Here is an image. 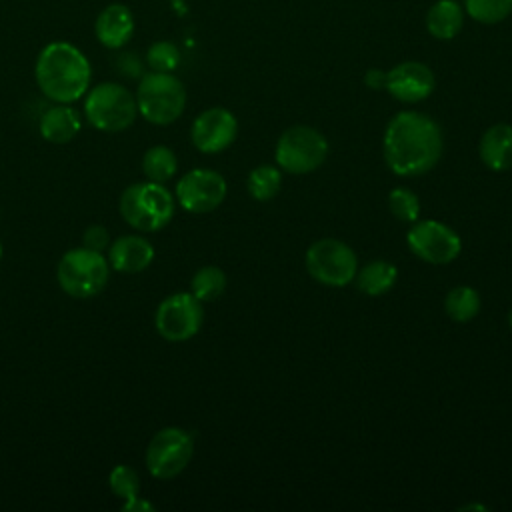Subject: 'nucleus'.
I'll list each match as a JSON object with an SVG mask.
<instances>
[{"mask_svg":"<svg viewBox=\"0 0 512 512\" xmlns=\"http://www.w3.org/2000/svg\"><path fill=\"white\" fill-rule=\"evenodd\" d=\"M204 322L202 302L192 292H176L160 302L154 324L168 342H184L198 334Z\"/></svg>","mask_w":512,"mask_h":512,"instance_id":"obj_10","label":"nucleus"},{"mask_svg":"<svg viewBox=\"0 0 512 512\" xmlns=\"http://www.w3.org/2000/svg\"><path fill=\"white\" fill-rule=\"evenodd\" d=\"M282 186V172L278 166L262 164L248 174V192L254 200H272Z\"/></svg>","mask_w":512,"mask_h":512,"instance_id":"obj_23","label":"nucleus"},{"mask_svg":"<svg viewBox=\"0 0 512 512\" xmlns=\"http://www.w3.org/2000/svg\"><path fill=\"white\" fill-rule=\"evenodd\" d=\"M34 76L46 98L70 104L86 94L92 70L86 56L74 44L56 40L40 50Z\"/></svg>","mask_w":512,"mask_h":512,"instance_id":"obj_2","label":"nucleus"},{"mask_svg":"<svg viewBox=\"0 0 512 512\" xmlns=\"http://www.w3.org/2000/svg\"><path fill=\"white\" fill-rule=\"evenodd\" d=\"M390 212L406 224H412L420 218V198L408 188H394L388 194Z\"/></svg>","mask_w":512,"mask_h":512,"instance_id":"obj_26","label":"nucleus"},{"mask_svg":"<svg viewBox=\"0 0 512 512\" xmlns=\"http://www.w3.org/2000/svg\"><path fill=\"white\" fill-rule=\"evenodd\" d=\"M138 114L150 124L166 126L178 120L186 106L184 84L172 72H148L136 90Z\"/></svg>","mask_w":512,"mask_h":512,"instance_id":"obj_4","label":"nucleus"},{"mask_svg":"<svg viewBox=\"0 0 512 512\" xmlns=\"http://www.w3.org/2000/svg\"><path fill=\"white\" fill-rule=\"evenodd\" d=\"M122 510L124 512H154V506L148 500H144L140 496H134L130 500H124Z\"/></svg>","mask_w":512,"mask_h":512,"instance_id":"obj_31","label":"nucleus"},{"mask_svg":"<svg viewBox=\"0 0 512 512\" xmlns=\"http://www.w3.org/2000/svg\"><path fill=\"white\" fill-rule=\"evenodd\" d=\"M142 170L152 182H168L176 170H178V160L176 154L168 146H152L146 150L142 158Z\"/></svg>","mask_w":512,"mask_h":512,"instance_id":"obj_22","label":"nucleus"},{"mask_svg":"<svg viewBox=\"0 0 512 512\" xmlns=\"http://www.w3.org/2000/svg\"><path fill=\"white\" fill-rule=\"evenodd\" d=\"M464 6L480 24H498L512 12V0H464Z\"/></svg>","mask_w":512,"mask_h":512,"instance_id":"obj_25","label":"nucleus"},{"mask_svg":"<svg viewBox=\"0 0 512 512\" xmlns=\"http://www.w3.org/2000/svg\"><path fill=\"white\" fill-rule=\"evenodd\" d=\"M146 62L154 72H172L180 64V52L176 44L168 40H160L148 48Z\"/></svg>","mask_w":512,"mask_h":512,"instance_id":"obj_27","label":"nucleus"},{"mask_svg":"<svg viewBox=\"0 0 512 512\" xmlns=\"http://www.w3.org/2000/svg\"><path fill=\"white\" fill-rule=\"evenodd\" d=\"M308 274L326 286H346L354 282L358 272V258L354 250L338 238H320L306 250Z\"/></svg>","mask_w":512,"mask_h":512,"instance_id":"obj_8","label":"nucleus"},{"mask_svg":"<svg viewBox=\"0 0 512 512\" xmlns=\"http://www.w3.org/2000/svg\"><path fill=\"white\" fill-rule=\"evenodd\" d=\"M396 278H398V268L392 262L372 260L356 272L354 282L362 294L382 296L394 288Z\"/></svg>","mask_w":512,"mask_h":512,"instance_id":"obj_19","label":"nucleus"},{"mask_svg":"<svg viewBox=\"0 0 512 512\" xmlns=\"http://www.w3.org/2000/svg\"><path fill=\"white\" fill-rule=\"evenodd\" d=\"M108 484L112 488V492L122 498V500H130L134 496L140 494V476L136 474L134 468L126 466V464H118L108 478Z\"/></svg>","mask_w":512,"mask_h":512,"instance_id":"obj_28","label":"nucleus"},{"mask_svg":"<svg viewBox=\"0 0 512 512\" xmlns=\"http://www.w3.org/2000/svg\"><path fill=\"white\" fill-rule=\"evenodd\" d=\"M96 38L106 48H122L134 32V18L132 12L124 4H108L100 10L94 24Z\"/></svg>","mask_w":512,"mask_h":512,"instance_id":"obj_16","label":"nucleus"},{"mask_svg":"<svg viewBox=\"0 0 512 512\" xmlns=\"http://www.w3.org/2000/svg\"><path fill=\"white\" fill-rule=\"evenodd\" d=\"M0 260H2V244H0Z\"/></svg>","mask_w":512,"mask_h":512,"instance_id":"obj_34","label":"nucleus"},{"mask_svg":"<svg viewBox=\"0 0 512 512\" xmlns=\"http://www.w3.org/2000/svg\"><path fill=\"white\" fill-rule=\"evenodd\" d=\"M434 72L416 60L400 62L386 72V90L400 102H420L434 92Z\"/></svg>","mask_w":512,"mask_h":512,"instance_id":"obj_14","label":"nucleus"},{"mask_svg":"<svg viewBox=\"0 0 512 512\" xmlns=\"http://www.w3.org/2000/svg\"><path fill=\"white\" fill-rule=\"evenodd\" d=\"M84 114L86 120L102 132H122L136 120V96L122 84L102 82L88 92Z\"/></svg>","mask_w":512,"mask_h":512,"instance_id":"obj_6","label":"nucleus"},{"mask_svg":"<svg viewBox=\"0 0 512 512\" xmlns=\"http://www.w3.org/2000/svg\"><path fill=\"white\" fill-rule=\"evenodd\" d=\"M238 134V120L226 108H208L200 112L192 124V142L204 154L226 150Z\"/></svg>","mask_w":512,"mask_h":512,"instance_id":"obj_13","label":"nucleus"},{"mask_svg":"<svg viewBox=\"0 0 512 512\" xmlns=\"http://www.w3.org/2000/svg\"><path fill=\"white\" fill-rule=\"evenodd\" d=\"M154 260V246L144 236H120L108 246L110 268L122 274L146 270Z\"/></svg>","mask_w":512,"mask_h":512,"instance_id":"obj_15","label":"nucleus"},{"mask_svg":"<svg viewBox=\"0 0 512 512\" xmlns=\"http://www.w3.org/2000/svg\"><path fill=\"white\" fill-rule=\"evenodd\" d=\"M194 454V438L178 426L158 430L146 448V468L158 480L178 476Z\"/></svg>","mask_w":512,"mask_h":512,"instance_id":"obj_9","label":"nucleus"},{"mask_svg":"<svg viewBox=\"0 0 512 512\" xmlns=\"http://www.w3.org/2000/svg\"><path fill=\"white\" fill-rule=\"evenodd\" d=\"M60 288L72 298H92L100 294L110 278V262L102 252L86 246L68 250L56 268Z\"/></svg>","mask_w":512,"mask_h":512,"instance_id":"obj_5","label":"nucleus"},{"mask_svg":"<svg viewBox=\"0 0 512 512\" xmlns=\"http://www.w3.org/2000/svg\"><path fill=\"white\" fill-rule=\"evenodd\" d=\"M120 214L136 230L156 232L174 216V196L160 182L130 184L120 196Z\"/></svg>","mask_w":512,"mask_h":512,"instance_id":"obj_3","label":"nucleus"},{"mask_svg":"<svg viewBox=\"0 0 512 512\" xmlns=\"http://www.w3.org/2000/svg\"><path fill=\"white\" fill-rule=\"evenodd\" d=\"M364 82H366V86L372 88V90H386V72L372 68V70L366 72Z\"/></svg>","mask_w":512,"mask_h":512,"instance_id":"obj_30","label":"nucleus"},{"mask_svg":"<svg viewBox=\"0 0 512 512\" xmlns=\"http://www.w3.org/2000/svg\"><path fill=\"white\" fill-rule=\"evenodd\" d=\"M508 324H510V328H512V308H510V312H508Z\"/></svg>","mask_w":512,"mask_h":512,"instance_id":"obj_33","label":"nucleus"},{"mask_svg":"<svg viewBox=\"0 0 512 512\" xmlns=\"http://www.w3.org/2000/svg\"><path fill=\"white\" fill-rule=\"evenodd\" d=\"M444 310L454 322H470L480 312V294L472 286H456L446 294Z\"/></svg>","mask_w":512,"mask_h":512,"instance_id":"obj_21","label":"nucleus"},{"mask_svg":"<svg viewBox=\"0 0 512 512\" xmlns=\"http://www.w3.org/2000/svg\"><path fill=\"white\" fill-rule=\"evenodd\" d=\"M108 240H110L108 230H106L104 226H100V224L88 226L86 232H84V236H82L84 246L90 248V250H96V252H102V250L108 246Z\"/></svg>","mask_w":512,"mask_h":512,"instance_id":"obj_29","label":"nucleus"},{"mask_svg":"<svg viewBox=\"0 0 512 512\" xmlns=\"http://www.w3.org/2000/svg\"><path fill=\"white\" fill-rule=\"evenodd\" d=\"M328 156V140L312 126L298 124L286 128L274 150L280 170L288 174H308L324 164Z\"/></svg>","mask_w":512,"mask_h":512,"instance_id":"obj_7","label":"nucleus"},{"mask_svg":"<svg viewBox=\"0 0 512 512\" xmlns=\"http://www.w3.org/2000/svg\"><path fill=\"white\" fill-rule=\"evenodd\" d=\"M226 290V274L218 266H202L190 280V292L200 302H212Z\"/></svg>","mask_w":512,"mask_h":512,"instance_id":"obj_24","label":"nucleus"},{"mask_svg":"<svg viewBox=\"0 0 512 512\" xmlns=\"http://www.w3.org/2000/svg\"><path fill=\"white\" fill-rule=\"evenodd\" d=\"M226 190L228 186L220 172L210 168H194L178 180L176 200L186 212L206 214L224 202Z\"/></svg>","mask_w":512,"mask_h":512,"instance_id":"obj_12","label":"nucleus"},{"mask_svg":"<svg viewBox=\"0 0 512 512\" xmlns=\"http://www.w3.org/2000/svg\"><path fill=\"white\" fill-rule=\"evenodd\" d=\"M460 510H488V508L482 504H466V506H460Z\"/></svg>","mask_w":512,"mask_h":512,"instance_id":"obj_32","label":"nucleus"},{"mask_svg":"<svg viewBox=\"0 0 512 512\" xmlns=\"http://www.w3.org/2000/svg\"><path fill=\"white\" fill-rule=\"evenodd\" d=\"M384 160L398 176L430 172L442 156V130L422 112H398L384 130Z\"/></svg>","mask_w":512,"mask_h":512,"instance_id":"obj_1","label":"nucleus"},{"mask_svg":"<svg viewBox=\"0 0 512 512\" xmlns=\"http://www.w3.org/2000/svg\"><path fill=\"white\" fill-rule=\"evenodd\" d=\"M406 244L424 262L448 264L462 252V240L448 224L438 220H416L412 222Z\"/></svg>","mask_w":512,"mask_h":512,"instance_id":"obj_11","label":"nucleus"},{"mask_svg":"<svg viewBox=\"0 0 512 512\" xmlns=\"http://www.w3.org/2000/svg\"><path fill=\"white\" fill-rule=\"evenodd\" d=\"M464 22L462 8L456 0H438L426 14V28L438 40H452Z\"/></svg>","mask_w":512,"mask_h":512,"instance_id":"obj_20","label":"nucleus"},{"mask_svg":"<svg viewBox=\"0 0 512 512\" xmlns=\"http://www.w3.org/2000/svg\"><path fill=\"white\" fill-rule=\"evenodd\" d=\"M80 132V118L68 104L46 110L40 118V134L52 144H66Z\"/></svg>","mask_w":512,"mask_h":512,"instance_id":"obj_18","label":"nucleus"},{"mask_svg":"<svg viewBox=\"0 0 512 512\" xmlns=\"http://www.w3.org/2000/svg\"><path fill=\"white\" fill-rule=\"evenodd\" d=\"M478 154L484 166L496 172H504L512 168V126L510 124H494L490 126L478 144Z\"/></svg>","mask_w":512,"mask_h":512,"instance_id":"obj_17","label":"nucleus"}]
</instances>
